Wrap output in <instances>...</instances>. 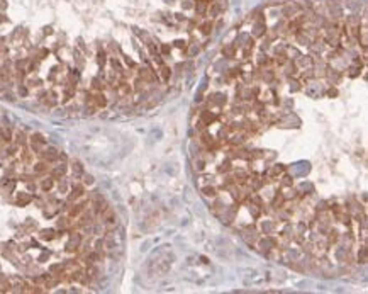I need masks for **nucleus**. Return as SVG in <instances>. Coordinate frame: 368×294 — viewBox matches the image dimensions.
<instances>
[{
	"instance_id": "nucleus-21",
	"label": "nucleus",
	"mask_w": 368,
	"mask_h": 294,
	"mask_svg": "<svg viewBox=\"0 0 368 294\" xmlns=\"http://www.w3.org/2000/svg\"><path fill=\"white\" fill-rule=\"evenodd\" d=\"M175 15H177V20H187V17L183 14H175Z\"/></svg>"
},
{
	"instance_id": "nucleus-3",
	"label": "nucleus",
	"mask_w": 368,
	"mask_h": 294,
	"mask_svg": "<svg viewBox=\"0 0 368 294\" xmlns=\"http://www.w3.org/2000/svg\"><path fill=\"white\" fill-rule=\"evenodd\" d=\"M299 10L297 9V5H287L285 9L282 10V15H285V17H294V14Z\"/></svg>"
},
{
	"instance_id": "nucleus-1",
	"label": "nucleus",
	"mask_w": 368,
	"mask_h": 294,
	"mask_svg": "<svg viewBox=\"0 0 368 294\" xmlns=\"http://www.w3.org/2000/svg\"><path fill=\"white\" fill-rule=\"evenodd\" d=\"M212 27H214L212 20H205V22L200 24V32H202V34H205V36H209V34H211V31H212Z\"/></svg>"
},
{
	"instance_id": "nucleus-15",
	"label": "nucleus",
	"mask_w": 368,
	"mask_h": 294,
	"mask_svg": "<svg viewBox=\"0 0 368 294\" xmlns=\"http://www.w3.org/2000/svg\"><path fill=\"white\" fill-rule=\"evenodd\" d=\"M97 60H99L100 65H104V63H105V53H99L97 54Z\"/></svg>"
},
{
	"instance_id": "nucleus-9",
	"label": "nucleus",
	"mask_w": 368,
	"mask_h": 294,
	"mask_svg": "<svg viewBox=\"0 0 368 294\" xmlns=\"http://www.w3.org/2000/svg\"><path fill=\"white\" fill-rule=\"evenodd\" d=\"M202 192H204V196H207V197H214L216 196V189L214 187H204Z\"/></svg>"
},
{
	"instance_id": "nucleus-4",
	"label": "nucleus",
	"mask_w": 368,
	"mask_h": 294,
	"mask_svg": "<svg viewBox=\"0 0 368 294\" xmlns=\"http://www.w3.org/2000/svg\"><path fill=\"white\" fill-rule=\"evenodd\" d=\"M200 117H202V123H204V124H205V123H207V124H211L212 121L216 119L214 114H212V112H209V111H204L202 114H200Z\"/></svg>"
},
{
	"instance_id": "nucleus-20",
	"label": "nucleus",
	"mask_w": 368,
	"mask_h": 294,
	"mask_svg": "<svg viewBox=\"0 0 368 294\" xmlns=\"http://www.w3.org/2000/svg\"><path fill=\"white\" fill-rule=\"evenodd\" d=\"M182 7H183L185 10H187V9H192V3H190V2H183V3H182Z\"/></svg>"
},
{
	"instance_id": "nucleus-22",
	"label": "nucleus",
	"mask_w": 368,
	"mask_h": 294,
	"mask_svg": "<svg viewBox=\"0 0 368 294\" xmlns=\"http://www.w3.org/2000/svg\"><path fill=\"white\" fill-rule=\"evenodd\" d=\"M5 7H7L5 0H0V9H5Z\"/></svg>"
},
{
	"instance_id": "nucleus-10",
	"label": "nucleus",
	"mask_w": 368,
	"mask_h": 294,
	"mask_svg": "<svg viewBox=\"0 0 368 294\" xmlns=\"http://www.w3.org/2000/svg\"><path fill=\"white\" fill-rule=\"evenodd\" d=\"M160 51H161V54L168 56V54L171 53V46H170V44H161V46H160Z\"/></svg>"
},
{
	"instance_id": "nucleus-11",
	"label": "nucleus",
	"mask_w": 368,
	"mask_h": 294,
	"mask_svg": "<svg viewBox=\"0 0 368 294\" xmlns=\"http://www.w3.org/2000/svg\"><path fill=\"white\" fill-rule=\"evenodd\" d=\"M53 236H54L53 230H43V231H41V238H48V240H51Z\"/></svg>"
},
{
	"instance_id": "nucleus-13",
	"label": "nucleus",
	"mask_w": 368,
	"mask_h": 294,
	"mask_svg": "<svg viewBox=\"0 0 368 294\" xmlns=\"http://www.w3.org/2000/svg\"><path fill=\"white\" fill-rule=\"evenodd\" d=\"M175 46H177V48H187V41L177 39V41H175Z\"/></svg>"
},
{
	"instance_id": "nucleus-17",
	"label": "nucleus",
	"mask_w": 368,
	"mask_h": 294,
	"mask_svg": "<svg viewBox=\"0 0 368 294\" xmlns=\"http://www.w3.org/2000/svg\"><path fill=\"white\" fill-rule=\"evenodd\" d=\"M328 95H329V97H336V95H338V90H336V89H329Z\"/></svg>"
},
{
	"instance_id": "nucleus-19",
	"label": "nucleus",
	"mask_w": 368,
	"mask_h": 294,
	"mask_svg": "<svg viewBox=\"0 0 368 294\" xmlns=\"http://www.w3.org/2000/svg\"><path fill=\"white\" fill-rule=\"evenodd\" d=\"M229 165H231V163H229V162H226V163H222V167H221V170H222V172H226V170H229V169H231V167H229Z\"/></svg>"
},
{
	"instance_id": "nucleus-12",
	"label": "nucleus",
	"mask_w": 368,
	"mask_h": 294,
	"mask_svg": "<svg viewBox=\"0 0 368 294\" xmlns=\"http://www.w3.org/2000/svg\"><path fill=\"white\" fill-rule=\"evenodd\" d=\"M51 187H53V180H51V179H49V180H44V182H43V189H44V191H49Z\"/></svg>"
},
{
	"instance_id": "nucleus-8",
	"label": "nucleus",
	"mask_w": 368,
	"mask_h": 294,
	"mask_svg": "<svg viewBox=\"0 0 368 294\" xmlns=\"http://www.w3.org/2000/svg\"><path fill=\"white\" fill-rule=\"evenodd\" d=\"M95 104H97V106H100V107H104V106L107 104V99L104 97L102 94H97V95H95Z\"/></svg>"
},
{
	"instance_id": "nucleus-16",
	"label": "nucleus",
	"mask_w": 368,
	"mask_h": 294,
	"mask_svg": "<svg viewBox=\"0 0 368 294\" xmlns=\"http://www.w3.org/2000/svg\"><path fill=\"white\" fill-rule=\"evenodd\" d=\"M34 170H36V172H44V170H46V165H44V163H37Z\"/></svg>"
},
{
	"instance_id": "nucleus-23",
	"label": "nucleus",
	"mask_w": 368,
	"mask_h": 294,
	"mask_svg": "<svg viewBox=\"0 0 368 294\" xmlns=\"http://www.w3.org/2000/svg\"><path fill=\"white\" fill-rule=\"evenodd\" d=\"M44 32H46V34H51L53 29H51V27H44Z\"/></svg>"
},
{
	"instance_id": "nucleus-5",
	"label": "nucleus",
	"mask_w": 368,
	"mask_h": 294,
	"mask_svg": "<svg viewBox=\"0 0 368 294\" xmlns=\"http://www.w3.org/2000/svg\"><path fill=\"white\" fill-rule=\"evenodd\" d=\"M222 54H224L226 58H234V46L226 44L224 48H222Z\"/></svg>"
},
{
	"instance_id": "nucleus-7",
	"label": "nucleus",
	"mask_w": 368,
	"mask_h": 294,
	"mask_svg": "<svg viewBox=\"0 0 368 294\" xmlns=\"http://www.w3.org/2000/svg\"><path fill=\"white\" fill-rule=\"evenodd\" d=\"M160 73H161V78L165 82H168L170 80V75H171V70L168 68V66H165V65H161V70H160Z\"/></svg>"
},
{
	"instance_id": "nucleus-2",
	"label": "nucleus",
	"mask_w": 368,
	"mask_h": 294,
	"mask_svg": "<svg viewBox=\"0 0 368 294\" xmlns=\"http://www.w3.org/2000/svg\"><path fill=\"white\" fill-rule=\"evenodd\" d=\"M329 14H331L333 19H341L343 17V9L339 5H333L331 9H329Z\"/></svg>"
},
{
	"instance_id": "nucleus-18",
	"label": "nucleus",
	"mask_w": 368,
	"mask_h": 294,
	"mask_svg": "<svg viewBox=\"0 0 368 294\" xmlns=\"http://www.w3.org/2000/svg\"><path fill=\"white\" fill-rule=\"evenodd\" d=\"M85 184H88V186L93 184V177H92V175H85Z\"/></svg>"
},
{
	"instance_id": "nucleus-14",
	"label": "nucleus",
	"mask_w": 368,
	"mask_h": 294,
	"mask_svg": "<svg viewBox=\"0 0 368 294\" xmlns=\"http://www.w3.org/2000/svg\"><path fill=\"white\" fill-rule=\"evenodd\" d=\"M65 172H66V167H65V165H61V167H58V169L54 170V174H56V175H63Z\"/></svg>"
},
{
	"instance_id": "nucleus-6",
	"label": "nucleus",
	"mask_w": 368,
	"mask_h": 294,
	"mask_svg": "<svg viewBox=\"0 0 368 294\" xmlns=\"http://www.w3.org/2000/svg\"><path fill=\"white\" fill-rule=\"evenodd\" d=\"M195 10H197V14H205V10H207V2H202V0H197V5H195Z\"/></svg>"
}]
</instances>
